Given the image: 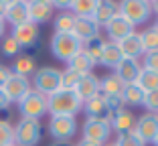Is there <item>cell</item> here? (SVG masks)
<instances>
[{
    "instance_id": "22",
    "label": "cell",
    "mask_w": 158,
    "mask_h": 146,
    "mask_svg": "<svg viewBox=\"0 0 158 146\" xmlns=\"http://www.w3.org/2000/svg\"><path fill=\"white\" fill-rule=\"evenodd\" d=\"M124 59L118 43H112V41H103V51H102V61L99 65L103 67H110V69H116V65Z\"/></svg>"
},
{
    "instance_id": "25",
    "label": "cell",
    "mask_w": 158,
    "mask_h": 146,
    "mask_svg": "<svg viewBox=\"0 0 158 146\" xmlns=\"http://www.w3.org/2000/svg\"><path fill=\"white\" fill-rule=\"evenodd\" d=\"M124 81L116 75V73H110L103 79H99V91L103 95H122V90H124Z\"/></svg>"
},
{
    "instance_id": "39",
    "label": "cell",
    "mask_w": 158,
    "mask_h": 146,
    "mask_svg": "<svg viewBox=\"0 0 158 146\" xmlns=\"http://www.w3.org/2000/svg\"><path fill=\"white\" fill-rule=\"evenodd\" d=\"M12 75V71H10V67H6V65H0V87L6 83V79Z\"/></svg>"
},
{
    "instance_id": "34",
    "label": "cell",
    "mask_w": 158,
    "mask_h": 146,
    "mask_svg": "<svg viewBox=\"0 0 158 146\" xmlns=\"http://www.w3.org/2000/svg\"><path fill=\"white\" fill-rule=\"evenodd\" d=\"M14 144V126L8 120H0V146Z\"/></svg>"
},
{
    "instance_id": "6",
    "label": "cell",
    "mask_w": 158,
    "mask_h": 146,
    "mask_svg": "<svg viewBox=\"0 0 158 146\" xmlns=\"http://www.w3.org/2000/svg\"><path fill=\"white\" fill-rule=\"evenodd\" d=\"M19 112H20V118H27V120H39L47 114V95L39 94V91L31 90L19 104Z\"/></svg>"
},
{
    "instance_id": "37",
    "label": "cell",
    "mask_w": 158,
    "mask_h": 146,
    "mask_svg": "<svg viewBox=\"0 0 158 146\" xmlns=\"http://www.w3.org/2000/svg\"><path fill=\"white\" fill-rule=\"evenodd\" d=\"M106 106H107V112L110 114L126 110V104H124V99H122V95H106Z\"/></svg>"
},
{
    "instance_id": "42",
    "label": "cell",
    "mask_w": 158,
    "mask_h": 146,
    "mask_svg": "<svg viewBox=\"0 0 158 146\" xmlns=\"http://www.w3.org/2000/svg\"><path fill=\"white\" fill-rule=\"evenodd\" d=\"M6 4H8V2L0 0V19H4V14H6Z\"/></svg>"
},
{
    "instance_id": "24",
    "label": "cell",
    "mask_w": 158,
    "mask_h": 146,
    "mask_svg": "<svg viewBox=\"0 0 158 146\" xmlns=\"http://www.w3.org/2000/svg\"><path fill=\"white\" fill-rule=\"evenodd\" d=\"M93 67H95V65H93V61L83 53V49H81V51L73 57V59H69V61H67V69L75 71V73H79V75L93 73Z\"/></svg>"
},
{
    "instance_id": "5",
    "label": "cell",
    "mask_w": 158,
    "mask_h": 146,
    "mask_svg": "<svg viewBox=\"0 0 158 146\" xmlns=\"http://www.w3.org/2000/svg\"><path fill=\"white\" fill-rule=\"evenodd\" d=\"M35 91L43 95H51L57 90H61V69L57 67H41L33 73V85Z\"/></svg>"
},
{
    "instance_id": "10",
    "label": "cell",
    "mask_w": 158,
    "mask_h": 146,
    "mask_svg": "<svg viewBox=\"0 0 158 146\" xmlns=\"http://www.w3.org/2000/svg\"><path fill=\"white\" fill-rule=\"evenodd\" d=\"M134 132L140 136V140L144 142V144H152L156 134H158V114H150V112L142 114L136 120Z\"/></svg>"
},
{
    "instance_id": "43",
    "label": "cell",
    "mask_w": 158,
    "mask_h": 146,
    "mask_svg": "<svg viewBox=\"0 0 158 146\" xmlns=\"http://www.w3.org/2000/svg\"><path fill=\"white\" fill-rule=\"evenodd\" d=\"M4 33H6V23L4 19H0V39H4Z\"/></svg>"
},
{
    "instance_id": "33",
    "label": "cell",
    "mask_w": 158,
    "mask_h": 146,
    "mask_svg": "<svg viewBox=\"0 0 158 146\" xmlns=\"http://www.w3.org/2000/svg\"><path fill=\"white\" fill-rule=\"evenodd\" d=\"M0 51H2V55H4V57H14V59H16V57L20 55L23 49H20L19 43L8 35V37H4V39H2V43H0Z\"/></svg>"
},
{
    "instance_id": "11",
    "label": "cell",
    "mask_w": 158,
    "mask_h": 146,
    "mask_svg": "<svg viewBox=\"0 0 158 146\" xmlns=\"http://www.w3.org/2000/svg\"><path fill=\"white\" fill-rule=\"evenodd\" d=\"M10 37L19 43L20 49H33V47H37L41 33H39V27H37V24L24 23V24H20V27H14L12 33H10Z\"/></svg>"
},
{
    "instance_id": "45",
    "label": "cell",
    "mask_w": 158,
    "mask_h": 146,
    "mask_svg": "<svg viewBox=\"0 0 158 146\" xmlns=\"http://www.w3.org/2000/svg\"><path fill=\"white\" fill-rule=\"evenodd\" d=\"M51 146H73V144H69V142H55V144H51Z\"/></svg>"
},
{
    "instance_id": "29",
    "label": "cell",
    "mask_w": 158,
    "mask_h": 146,
    "mask_svg": "<svg viewBox=\"0 0 158 146\" xmlns=\"http://www.w3.org/2000/svg\"><path fill=\"white\" fill-rule=\"evenodd\" d=\"M73 24H75V14H71L69 10L59 12L53 20L55 33H73Z\"/></svg>"
},
{
    "instance_id": "28",
    "label": "cell",
    "mask_w": 158,
    "mask_h": 146,
    "mask_svg": "<svg viewBox=\"0 0 158 146\" xmlns=\"http://www.w3.org/2000/svg\"><path fill=\"white\" fill-rule=\"evenodd\" d=\"M95 4H98V0H73L69 2V12L75 14L77 19H91Z\"/></svg>"
},
{
    "instance_id": "4",
    "label": "cell",
    "mask_w": 158,
    "mask_h": 146,
    "mask_svg": "<svg viewBox=\"0 0 158 146\" xmlns=\"http://www.w3.org/2000/svg\"><path fill=\"white\" fill-rule=\"evenodd\" d=\"M43 138V126L39 120L20 118L14 126V146H37Z\"/></svg>"
},
{
    "instance_id": "18",
    "label": "cell",
    "mask_w": 158,
    "mask_h": 146,
    "mask_svg": "<svg viewBox=\"0 0 158 146\" xmlns=\"http://www.w3.org/2000/svg\"><path fill=\"white\" fill-rule=\"evenodd\" d=\"M73 91L79 95V99H81V102H87V99L95 98V95L99 94V77L93 75V73L83 75L81 79H79V83L75 85Z\"/></svg>"
},
{
    "instance_id": "14",
    "label": "cell",
    "mask_w": 158,
    "mask_h": 146,
    "mask_svg": "<svg viewBox=\"0 0 158 146\" xmlns=\"http://www.w3.org/2000/svg\"><path fill=\"white\" fill-rule=\"evenodd\" d=\"M136 28L132 27L128 20L122 16L120 12L114 16L110 23L106 24V35H107V41H112V43H120L122 39H126L128 35H132Z\"/></svg>"
},
{
    "instance_id": "27",
    "label": "cell",
    "mask_w": 158,
    "mask_h": 146,
    "mask_svg": "<svg viewBox=\"0 0 158 146\" xmlns=\"http://www.w3.org/2000/svg\"><path fill=\"white\" fill-rule=\"evenodd\" d=\"M122 99H124L126 106H132V108H138L144 102V91L140 90L136 83H126L124 90H122Z\"/></svg>"
},
{
    "instance_id": "16",
    "label": "cell",
    "mask_w": 158,
    "mask_h": 146,
    "mask_svg": "<svg viewBox=\"0 0 158 146\" xmlns=\"http://www.w3.org/2000/svg\"><path fill=\"white\" fill-rule=\"evenodd\" d=\"M118 47H120L122 55L126 57V59H136L138 61L140 57H144V47H142V41H140V33H132L128 35L126 39H122L120 43H118Z\"/></svg>"
},
{
    "instance_id": "15",
    "label": "cell",
    "mask_w": 158,
    "mask_h": 146,
    "mask_svg": "<svg viewBox=\"0 0 158 146\" xmlns=\"http://www.w3.org/2000/svg\"><path fill=\"white\" fill-rule=\"evenodd\" d=\"M4 23H8L12 28L28 23V2H24V0H10L6 4Z\"/></svg>"
},
{
    "instance_id": "44",
    "label": "cell",
    "mask_w": 158,
    "mask_h": 146,
    "mask_svg": "<svg viewBox=\"0 0 158 146\" xmlns=\"http://www.w3.org/2000/svg\"><path fill=\"white\" fill-rule=\"evenodd\" d=\"M150 10H152V14H156V16H158V0L150 2Z\"/></svg>"
},
{
    "instance_id": "2",
    "label": "cell",
    "mask_w": 158,
    "mask_h": 146,
    "mask_svg": "<svg viewBox=\"0 0 158 146\" xmlns=\"http://www.w3.org/2000/svg\"><path fill=\"white\" fill-rule=\"evenodd\" d=\"M118 12L134 28L148 23V19L152 16L148 0H124V2H118Z\"/></svg>"
},
{
    "instance_id": "13",
    "label": "cell",
    "mask_w": 158,
    "mask_h": 146,
    "mask_svg": "<svg viewBox=\"0 0 158 146\" xmlns=\"http://www.w3.org/2000/svg\"><path fill=\"white\" fill-rule=\"evenodd\" d=\"M55 8H53V2L49 0H31L28 2V23L33 24H45L53 19Z\"/></svg>"
},
{
    "instance_id": "7",
    "label": "cell",
    "mask_w": 158,
    "mask_h": 146,
    "mask_svg": "<svg viewBox=\"0 0 158 146\" xmlns=\"http://www.w3.org/2000/svg\"><path fill=\"white\" fill-rule=\"evenodd\" d=\"M49 134L57 142H69L77 134V120L73 116H51L49 120Z\"/></svg>"
},
{
    "instance_id": "23",
    "label": "cell",
    "mask_w": 158,
    "mask_h": 146,
    "mask_svg": "<svg viewBox=\"0 0 158 146\" xmlns=\"http://www.w3.org/2000/svg\"><path fill=\"white\" fill-rule=\"evenodd\" d=\"M10 71H12L14 75L28 77V75H33L35 71H37V61H35L33 55H19V57L12 61Z\"/></svg>"
},
{
    "instance_id": "26",
    "label": "cell",
    "mask_w": 158,
    "mask_h": 146,
    "mask_svg": "<svg viewBox=\"0 0 158 146\" xmlns=\"http://www.w3.org/2000/svg\"><path fill=\"white\" fill-rule=\"evenodd\" d=\"M136 85H138L144 94H148V91H152V90H158V73L152 71V69L142 67L140 73H138V79H136Z\"/></svg>"
},
{
    "instance_id": "47",
    "label": "cell",
    "mask_w": 158,
    "mask_h": 146,
    "mask_svg": "<svg viewBox=\"0 0 158 146\" xmlns=\"http://www.w3.org/2000/svg\"><path fill=\"white\" fill-rule=\"evenodd\" d=\"M154 146H158V134H156V138H154V142H152Z\"/></svg>"
},
{
    "instance_id": "20",
    "label": "cell",
    "mask_w": 158,
    "mask_h": 146,
    "mask_svg": "<svg viewBox=\"0 0 158 146\" xmlns=\"http://www.w3.org/2000/svg\"><path fill=\"white\" fill-rule=\"evenodd\" d=\"M140 69H142L140 61H136V59H126V57H124V59H122V61L116 65L114 73H116V75L120 77L124 83H136Z\"/></svg>"
},
{
    "instance_id": "38",
    "label": "cell",
    "mask_w": 158,
    "mask_h": 146,
    "mask_svg": "<svg viewBox=\"0 0 158 146\" xmlns=\"http://www.w3.org/2000/svg\"><path fill=\"white\" fill-rule=\"evenodd\" d=\"M144 65L142 67H146V69H152V71H156L158 73V51H148V53H144Z\"/></svg>"
},
{
    "instance_id": "30",
    "label": "cell",
    "mask_w": 158,
    "mask_h": 146,
    "mask_svg": "<svg viewBox=\"0 0 158 146\" xmlns=\"http://www.w3.org/2000/svg\"><path fill=\"white\" fill-rule=\"evenodd\" d=\"M102 51H103V39H95V41L83 45V53L93 61V65H99V61H102Z\"/></svg>"
},
{
    "instance_id": "36",
    "label": "cell",
    "mask_w": 158,
    "mask_h": 146,
    "mask_svg": "<svg viewBox=\"0 0 158 146\" xmlns=\"http://www.w3.org/2000/svg\"><path fill=\"white\" fill-rule=\"evenodd\" d=\"M142 106H144L150 114H158V90H152V91H148V94H144Z\"/></svg>"
},
{
    "instance_id": "46",
    "label": "cell",
    "mask_w": 158,
    "mask_h": 146,
    "mask_svg": "<svg viewBox=\"0 0 158 146\" xmlns=\"http://www.w3.org/2000/svg\"><path fill=\"white\" fill-rule=\"evenodd\" d=\"M152 28H154V31H156V33H158V16H156V20H154V24H152Z\"/></svg>"
},
{
    "instance_id": "12",
    "label": "cell",
    "mask_w": 158,
    "mask_h": 146,
    "mask_svg": "<svg viewBox=\"0 0 158 146\" xmlns=\"http://www.w3.org/2000/svg\"><path fill=\"white\" fill-rule=\"evenodd\" d=\"M73 37L77 39L81 45H87V43L95 41V39H102V28L93 23L91 19H77V16H75Z\"/></svg>"
},
{
    "instance_id": "17",
    "label": "cell",
    "mask_w": 158,
    "mask_h": 146,
    "mask_svg": "<svg viewBox=\"0 0 158 146\" xmlns=\"http://www.w3.org/2000/svg\"><path fill=\"white\" fill-rule=\"evenodd\" d=\"M116 14H118V2H112V0H98L95 10H93V14H91V20L102 28V27H106Z\"/></svg>"
},
{
    "instance_id": "1",
    "label": "cell",
    "mask_w": 158,
    "mask_h": 146,
    "mask_svg": "<svg viewBox=\"0 0 158 146\" xmlns=\"http://www.w3.org/2000/svg\"><path fill=\"white\" fill-rule=\"evenodd\" d=\"M83 108V102L73 90H57L47 95V114L51 116H77Z\"/></svg>"
},
{
    "instance_id": "31",
    "label": "cell",
    "mask_w": 158,
    "mask_h": 146,
    "mask_svg": "<svg viewBox=\"0 0 158 146\" xmlns=\"http://www.w3.org/2000/svg\"><path fill=\"white\" fill-rule=\"evenodd\" d=\"M140 41H142V47H144L146 53L148 51H158V33L152 27L144 28V31L140 33Z\"/></svg>"
},
{
    "instance_id": "19",
    "label": "cell",
    "mask_w": 158,
    "mask_h": 146,
    "mask_svg": "<svg viewBox=\"0 0 158 146\" xmlns=\"http://www.w3.org/2000/svg\"><path fill=\"white\" fill-rule=\"evenodd\" d=\"M81 110L87 114V118H102V120H107V122L112 118V114L107 112V106H106V95H103L102 91H99L95 98L83 102V108Z\"/></svg>"
},
{
    "instance_id": "32",
    "label": "cell",
    "mask_w": 158,
    "mask_h": 146,
    "mask_svg": "<svg viewBox=\"0 0 158 146\" xmlns=\"http://www.w3.org/2000/svg\"><path fill=\"white\" fill-rule=\"evenodd\" d=\"M114 144H116V146H146L144 142L140 140V136L134 132V130L118 134V138H116V142H114Z\"/></svg>"
},
{
    "instance_id": "41",
    "label": "cell",
    "mask_w": 158,
    "mask_h": 146,
    "mask_svg": "<svg viewBox=\"0 0 158 146\" xmlns=\"http://www.w3.org/2000/svg\"><path fill=\"white\" fill-rule=\"evenodd\" d=\"M75 146H103V144H98V142H91V140H85V138H81V140H79Z\"/></svg>"
},
{
    "instance_id": "9",
    "label": "cell",
    "mask_w": 158,
    "mask_h": 146,
    "mask_svg": "<svg viewBox=\"0 0 158 146\" xmlns=\"http://www.w3.org/2000/svg\"><path fill=\"white\" fill-rule=\"evenodd\" d=\"M31 90H33V87H31V79H28V77H23V75H14V73L6 79V83L2 85V91L6 94L10 104H19Z\"/></svg>"
},
{
    "instance_id": "8",
    "label": "cell",
    "mask_w": 158,
    "mask_h": 146,
    "mask_svg": "<svg viewBox=\"0 0 158 146\" xmlns=\"http://www.w3.org/2000/svg\"><path fill=\"white\" fill-rule=\"evenodd\" d=\"M112 136V126L107 120L102 118H87L83 124V138L98 144H106Z\"/></svg>"
},
{
    "instance_id": "35",
    "label": "cell",
    "mask_w": 158,
    "mask_h": 146,
    "mask_svg": "<svg viewBox=\"0 0 158 146\" xmlns=\"http://www.w3.org/2000/svg\"><path fill=\"white\" fill-rule=\"evenodd\" d=\"M81 77L83 75H79V73H75L71 69L61 71V90H75V85L79 83Z\"/></svg>"
},
{
    "instance_id": "40",
    "label": "cell",
    "mask_w": 158,
    "mask_h": 146,
    "mask_svg": "<svg viewBox=\"0 0 158 146\" xmlns=\"http://www.w3.org/2000/svg\"><path fill=\"white\" fill-rule=\"evenodd\" d=\"M10 106V102H8V98H6V94L2 91V87H0V112L2 110H6Z\"/></svg>"
},
{
    "instance_id": "49",
    "label": "cell",
    "mask_w": 158,
    "mask_h": 146,
    "mask_svg": "<svg viewBox=\"0 0 158 146\" xmlns=\"http://www.w3.org/2000/svg\"><path fill=\"white\" fill-rule=\"evenodd\" d=\"M10 146H14V144H10Z\"/></svg>"
},
{
    "instance_id": "48",
    "label": "cell",
    "mask_w": 158,
    "mask_h": 146,
    "mask_svg": "<svg viewBox=\"0 0 158 146\" xmlns=\"http://www.w3.org/2000/svg\"><path fill=\"white\" fill-rule=\"evenodd\" d=\"M103 146H116V144H114V142H106V144H103Z\"/></svg>"
},
{
    "instance_id": "3",
    "label": "cell",
    "mask_w": 158,
    "mask_h": 146,
    "mask_svg": "<svg viewBox=\"0 0 158 146\" xmlns=\"http://www.w3.org/2000/svg\"><path fill=\"white\" fill-rule=\"evenodd\" d=\"M83 49V45L73 37V33H53L51 37V53L59 61H69Z\"/></svg>"
},
{
    "instance_id": "21",
    "label": "cell",
    "mask_w": 158,
    "mask_h": 146,
    "mask_svg": "<svg viewBox=\"0 0 158 146\" xmlns=\"http://www.w3.org/2000/svg\"><path fill=\"white\" fill-rule=\"evenodd\" d=\"M110 126H112V130H116L118 134L130 132V130H134V126H136V118H134V114H132L130 110H122V112L112 114Z\"/></svg>"
}]
</instances>
